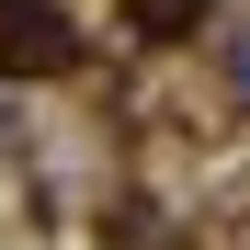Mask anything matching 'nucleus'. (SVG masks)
Segmentation results:
<instances>
[{"mask_svg": "<svg viewBox=\"0 0 250 250\" xmlns=\"http://www.w3.org/2000/svg\"><path fill=\"white\" fill-rule=\"evenodd\" d=\"M125 12H137V34H193L205 0H125Z\"/></svg>", "mask_w": 250, "mask_h": 250, "instance_id": "f03ea898", "label": "nucleus"}, {"mask_svg": "<svg viewBox=\"0 0 250 250\" xmlns=\"http://www.w3.org/2000/svg\"><path fill=\"white\" fill-rule=\"evenodd\" d=\"M68 57H80V34H68L57 0H0V68L12 80H57Z\"/></svg>", "mask_w": 250, "mask_h": 250, "instance_id": "f257e3e1", "label": "nucleus"}]
</instances>
